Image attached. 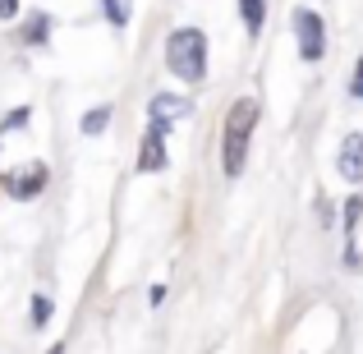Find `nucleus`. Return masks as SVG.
Here are the masks:
<instances>
[{
    "mask_svg": "<svg viewBox=\"0 0 363 354\" xmlns=\"http://www.w3.org/2000/svg\"><path fill=\"white\" fill-rule=\"evenodd\" d=\"M33 327H46L51 322V313H55V304H51V294H33Z\"/></svg>",
    "mask_w": 363,
    "mask_h": 354,
    "instance_id": "nucleus-12",
    "label": "nucleus"
},
{
    "mask_svg": "<svg viewBox=\"0 0 363 354\" xmlns=\"http://www.w3.org/2000/svg\"><path fill=\"white\" fill-rule=\"evenodd\" d=\"M46 184H51V166H46V161H23V166H14V170H0V189H5L14 203L42 198Z\"/></svg>",
    "mask_w": 363,
    "mask_h": 354,
    "instance_id": "nucleus-3",
    "label": "nucleus"
},
{
    "mask_svg": "<svg viewBox=\"0 0 363 354\" xmlns=\"http://www.w3.org/2000/svg\"><path fill=\"white\" fill-rule=\"evenodd\" d=\"M257 106L253 97H240L230 111H225V124H221V170L225 175H244V161H248V138L257 129Z\"/></svg>",
    "mask_w": 363,
    "mask_h": 354,
    "instance_id": "nucleus-1",
    "label": "nucleus"
},
{
    "mask_svg": "<svg viewBox=\"0 0 363 354\" xmlns=\"http://www.w3.org/2000/svg\"><path fill=\"white\" fill-rule=\"evenodd\" d=\"M0 18H5V23H9V18H18V0H0Z\"/></svg>",
    "mask_w": 363,
    "mask_h": 354,
    "instance_id": "nucleus-15",
    "label": "nucleus"
},
{
    "mask_svg": "<svg viewBox=\"0 0 363 354\" xmlns=\"http://www.w3.org/2000/svg\"><path fill=\"white\" fill-rule=\"evenodd\" d=\"M111 116H116V106H111V101H106V106H92L88 116H83V124H79V129L88 133V138H97V133H106V124H111Z\"/></svg>",
    "mask_w": 363,
    "mask_h": 354,
    "instance_id": "nucleus-10",
    "label": "nucleus"
},
{
    "mask_svg": "<svg viewBox=\"0 0 363 354\" xmlns=\"http://www.w3.org/2000/svg\"><path fill=\"white\" fill-rule=\"evenodd\" d=\"M294 42H299V60L318 65L327 55V23L318 9H294Z\"/></svg>",
    "mask_w": 363,
    "mask_h": 354,
    "instance_id": "nucleus-4",
    "label": "nucleus"
},
{
    "mask_svg": "<svg viewBox=\"0 0 363 354\" xmlns=\"http://www.w3.org/2000/svg\"><path fill=\"white\" fill-rule=\"evenodd\" d=\"M101 14H106V23H111V28H129L133 5H129V0H101Z\"/></svg>",
    "mask_w": 363,
    "mask_h": 354,
    "instance_id": "nucleus-11",
    "label": "nucleus"
},
{
    "mask_svg": "<svg viewBox=\"0 0 363 354\" xmlns=\"http://www.w3.org/2000/svg\"><path fill=\"white\" fill-rule=\"evenodd\" d=\"M166 70L175 74L179 83H203L207 79V37L203 28H175L166 37Z\"/></svg>",
    "mask_w": 363,
    "mask_h": 354,
    "instance_id": "nucleus-2",
    "label": "nucleus"
},
{
    "mask_svg": "<svg viewBox=\"0 0 363 354\" xmlns=\"http://www.w3.org/2000/svg\"><path fill=\"white\" fill-rule=\"evenodd\" d=\"M170 152H166V124H152L147 120V133H143L138 143V175H157V170H166Z\"/></svg>",
    "mask_w": 363,
    "mask_h": 354,
    "instance_id": "nucleus-5",
    "label": "nucleus"
},
{
    "mask_svg": "<svg viewBox=\"0 0 363 354\" xmlns=\"http://www.w3.org/2000/svg\"><path fill=\"white\" fill-rule=\"evenodd\" d=\"M51 28H55V18L46 14V9H33V14L23 18V28H18V42L23 46H46L51 42Z\"/></svg>",
    "mask_w": 363,
    "mask_h": 354,
    "instance_id": "nucleus-8",
    "label": "nucleus"
},
{
    "mask_svg": "<svg viewBox=\"0 0 363 354\" xmlns=\"http://www.w3.org/2000/svg\"><path fill=\"white\" fill-rule=\"evenodd\" d=\"M336 170L350 179V184H363V133H350L336 152Z\"/></svg>",
    "mask_w": 363,
    "mask_h": 354,
    "instance_id": "nucleus-7",
    "label": "nucleus"
},
{
    "mask_svg": "<svg viewBox=\"0 0 363 354\" xmlns=\"http://www.w3.org/2000/svg\"><path fill=\"white\" fill-rule=\"evenodd\" d=\"M359 216H363V198L354 194V198L345 203V231H350V239H354V226H359Z\"/></svg>",
    "mask_w": 363,
    "mask_h": 354,
    "instance_id": "nucleus-13",
    "label": "nucleus"
},
{
    "mask_svg": "<svg viewBox=\"0 0 363 354\" xmlns=\"http://www.w3.org/2000/svg\"><path fill=\"white\" fill-rule=\"evenodd\" d=\"M28 116H33V111H28V106L9 111V116H5V124H0V129H23V124H28Z\"/></svg>",
    "mask_w": 363,
    "mask_h": 354,
    "instance_id": "nucleus-14",
    "label": "nucleus"
},
{
    "mask_svg": "<svg viewBox=\"0 0 363 354\" xmlns=\"http://www.w3.org/2000/svg\"><path fill=\"white\" fill-rule=\"evenodd\" d=\"M240 14H244L248 37H257V33H262V23H267V0H240Z\"/></svg>",
    "mask_w": 363,
    "mask_h": 354,
    "instance_id": "nucleus-9",
    "label": "nucleus"
},
{
    "mask_svg": "<svg viewBox=\"0 0 363 354\" xmlns=\"http://www.w3.org/2000/svg\"><path fill=\"white\" fill-rule=\"evenodd\" d=\"M350 92L363 101V60H359V70H354V79H350Z\"/></svg>",
    "mask_w": 363,
    "mask_h": 354,
    "instance_id": "nucleus-16",
    "label": "nucleus"
},
{
    "mask_svg": "<svg viewBox=\"0 0 363 354\" xmlns=\"http://www.w3.org/2000/svg\"><path fill=\"white\" fill-rule=\"evenodd\" d=\"M189 111H194V101H184V97H175V92H152V101H147V120L152 124H175V120H189Z\"/></svg>",
    "mask_w": 363,
    "mask_h": 354,
    "instance_id": "nucleus-6",
    "label": "nucleus"
}]
</instances>
